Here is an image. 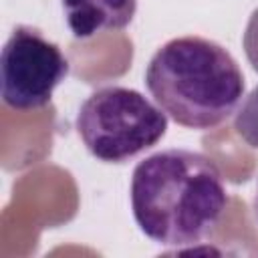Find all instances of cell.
Segmentation results:
<instances>
[{
    "label": "cell",
    "instance_id": "cell-1",
    "mask_svg": "<svg viewBox=\"0 0 258 258\" xmlns=\"http://www.w3.org/2000/svg\"><path fill=\"white\" fill-rule=\"evenodd\" d=\"M228 189L214 159L189 149H163L131 175V212L139 230L169 248L194 246L220 224Z\"/></svg>",
    "mask_w": 258,
    "mask_h": 258
},
{
    "label": "cell",
    "instance_id": "cell-2",
    "mask_svg": "<svg viewBox=\"0 0 258 258\" xmlns=\"http://www.w3.org/2000/svg\"><path fill=\"white\" fill-rule=\"evenodd\" d=\"M145 87L165 115L187 129L222 125L246 93L236 58L222 44L196 34L171 38L153 52Z\"/></svg>",
    "mask_w": 258,
    "mask_h": 258
},
{
    "label": "cell",
    "instance_id": "cell-3",
    "mask_svg": "<svg viewBox=\"0 0 258 258\" xmlns=\"http://www.w3.org/2000/svg\"><path fill=\"white\" fill-rule=\"evenodd\" d=\"M75 127L93 157L123 163L161 141L167 131V115L139 91L109 85L83 101Z\"/></svg>",
    "mask_w": 258,
    "mask_h": 258
},
{
    "label": "cell",
    "instance_id": "cell-4",
    "mask_svg": "<svg viewBox=\"0 0 258 258\" xmlns=\"http://www.w3.org/2000/svg\"><path fill=\"white\" fill-rule=\"evenodd\" d=\"M67 75V56L38 28L20 24L10 32L0 52V95L6 107L32 111L48 105Z\"/></svg>",
    "mask_w": 258,
    "mask_h": 258
},
{
    "label": "cell",
    "instance_id": "cell-5",
    "mask_svg": "<svg viewBox=\"0 0 258 258\" xmlns=\"http://www.w3.org/2000/svg\"><path fill=\"white\" fill-rule=\"evenodd\" d=\"M75 38L87 40L105 30H123L137 12V0H60Z\"/></svg>",
    "mask_w": 258,
    "mask_h": 258
},
{
    "label": "cell",
    "instance_id": "cell-6",
    "mask_svg": "<svg viewBox=\"0 0 258 258\" xmlns=\"http://www.w3.org/2000/svg\"><path fill=\"white\" fill-rule=\"evenodd\" d=\"M252 212H254V220L258 224V185H256V194H254V200H252Z\"/></svg>",
    "mask_w": 258,
    "mask_h": 258
}]
</instances>
